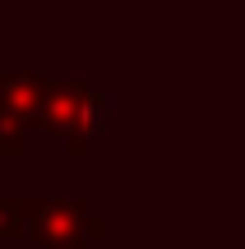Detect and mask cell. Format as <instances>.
Returning a JSON list of instances; mask_svg holds the SVG:
<instances>
[{
  "instance_id": "3957f363",
  "label": "cell",
  "mask_w": 245,
  "mask_h": 249,
  "mask_svg": "<svg viewBox=\"0 0 245 249\" xmlns=\"http://www.w3.org/2000/svg\"><path fill=\"white\" fill-rule=\"evenodd\" d=\"M42 79H33V74H9L5 83H0V111L5 116H37V107H42Z\"/></svg>"
},
{
  "instance_id": "7a4b0ae2",
  "label": "cell",
  "mask_w": 245,
  "mask_h": 249,
  "mask_svg": "<svg viewBox=\"0 0 245 249\" xmlns=\"http://www.w3.org/2000/svg\"><path fill=\"white\" fill-rule=\"evenodd\" d=\"M79 226H83L79 203H46L37 213V240H46L51 249H79Z\"/></svg>"
},
{
  "instance_id": "6da1fadb",
  "label": "cell",
  "mask_w": 245,
  "mask_h": 249,
  "mask_svg": "<svg viewBox=\"0 0 245 249\" xmlns=\"http://www.w3.org/2000/svg\"><path fill=\"white\" fill-rule=\"evenodd\" d=\"M37 120L46 124V129L65 134L74 129V124H83V83H51V88H42V107H37Z\"/></svg>"
}]
</instances>
